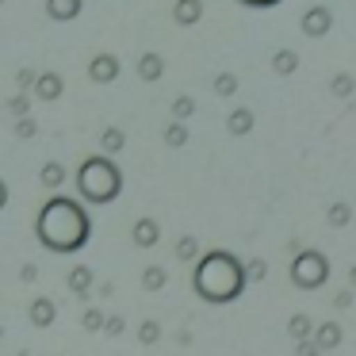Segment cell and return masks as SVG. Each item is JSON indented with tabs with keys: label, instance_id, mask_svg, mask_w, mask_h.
<instances>
[{
	"label": "cell",
	"instance_id": "ac0fdd59",
	"mask_svg": "<svg viewBox=\"0 0 356 356\" xmlns=\"http://www.w3.org/2000/svg\"><path fill=\"white\" fill-rule=\"evenodd\" d=\"M142 287H146V291H161V287H165V268H161V264L146 268V276H142Z\"/></svg>",
	"mask_w": 356,
	"mask_h": 356
},
{
	"label": "cell",
	"instance_id": "5bb4252c",
	"mask_svg": "<svg viewBox=\"0 0 356 356\" xmlns=\"http://www.w3.org/2000/svg\"><path fill=\"white\" fill-rule=\"evenodd\" d=\"M134 245H157V222L154 218H138V222H134Z\"/></svg>",
	"mask_w": 356,
	"mask_h": 356
},
{
	"label": "cell",
	"instance_id": "9c48e42d",
	"mask_svg": "<svg viewBox=\"0 0 356 356\" xmlns=\"http://www.w3.org/2000/svg\"><path fill=\"white\" fill-rule=\"evenodd\" d=\"M27 314H31V325H39V330H47L50 322H54V299H47V295H39V299L31 302V310H27Z\"/></svg>",
	"mask_w": 356,
	"mask_h": 356
},
{
	"label": "cell",
	"instance_id": "d590c367",
	"mask_svg": "<svg viewBox=\"0 0 356 356\" xmlns=\"http://www.w3.org/2000/svg\"><path fill=\"white\" fill-rule=\"evenodd\" d=\"M348 280H353V284H356V264H353V272H348Z\"/></svg>",
	"mask_w": 356,
	"mask_h": 356
},
{
	"label": "cell",
	"instance_id": "f546056e",
	"mask_svg": "<svg viewBox=\"0 0 356 356\" xmlns=\"http://www.w3.org/2000/svg\"><path fill=\"white\" fill-rule=\"evenodd\" d=\"M241 4H249V8H272V4H280V0H241Z\"/></svg>",
	"mask_w": 356,
	"mask_h": 356
},
{
	"label": "cell",
	"instance_id": "3957f363",
	"mask_svg": "<svg viewBox=\"0 0 356 356\" xmlns=\"http://www.w3.org/2000/svg\"><path fill=\"white\" fill-rule=\"evenodd\" d=\"M77 188L88 203H111L119 192H123V172H119L115 161H108L104 154L88 157L77 172Z\"/></svg>",
	"mask_w": 356,
	"mask_h": 356
},
{
	"label": "cell",
	"instance_id": "4316f807",
	"mask_svg": "<svg viewBox=\"0 0 356 356\" xmlns=\"http://www.w3.org/2000/svg\"><path fill=\"white\" fill-rule=\"evenodd\" d=\"M333 92H337V96H348V92H353V77H345V73H341V77L333 81Z\"/></svg>",
	"mask_w": 356,
	"mask_h": 356
},
{
	"label": "cell",
	"instance_id": "8992f818",
	"mask_svg": "<svg viewBox=\"0 0 356 356\" xmlns=\"http://www.w3.org/2000/svg\"><path fill=\"white\" fill-rule=\"evenodd\" d=\"M119 77V58L115 54H96L92 62H88V81H96V85H108V81Z\"/></svg>",
	"mask_w": 356,
	"mask_h": 356
},
{
	"label": "cell",
	"instance_id": "6da1fadb",
	"mask_svg": "<svg viewBox=\"0 0 356 356\" xmlns=\"http://www.w3.org/2000/svg\"><path fill=\"white\" fill-rule=\"evenodd\" d=\"M35 230H39L42 245L54 249V253H77V249L92 238V222H88L85 207H81L77 200H65V195L50 200L47 207L39 211V226H35Z\"/></svg>",
	"mask_w": 356,
	"mask_h": 356
},
{
	"label": "cell",
	"instance_id": "4dcf8cb0",
	"mask_svg": "<svg viewBox=\"0 0 356 356\" xmlns=\"http://www.w3.org/2000/svg\"><path fill=\"white\" fill-rule=\"evenodd\" d=\"M31 134H35V123H31V119H24V123H19V138H31Z\"/></svg>",
	"mask_w": 356,
	"mask_h": 356
},
{
	"label": "cell",
	"instance_id": "cb8c5ba5",
	"mask_svg": "<svg viewBox=\"0 0 356 356\" xmlns=\"http://www.w3.org/2000/svg\"><path fill=\"white\" fill-rule=\"evenodd\" d=\"M165 142H169V146H184V142H188V131H184L180 123H172L169 131H165Z\"/></svg>",
	"mask_w": 356,
	"mask_h": 356
},
{
	"label": "cell",
	"instance_id": "7a4b0ae2",
	"mask_svg": "<svg viewBox=\"0 0 356 356\" xmlns=\"http://www.w3.org/2000/svg\"><path fill=\"white\" fill-rule=\"evenodd\" d=\"M195 295H200L203 302H230L241 295V287H245V268H241V261L234 253H226V249H215V253H207L200 264H195Z\"/></svg>",
	"mask_w": 356,
	"mask_h": 356
},
{
	"label": "cell",
	"instance_id": "e575fe53",
	"mask_svg": "<svg viewBox=\"0 0 356 356\" xmlns=\"http://www.w3.org/2000/svg\"><path fill=\"white\" fill-rule=\"evenodd\" d=\"M12 111H16V115H27V100H12Z\"/></svg>",
	"mask_w": 356,
	"mask_h": 356
},
{
	"label": "cell",
	"instance_id": "44dd1931",
	"mask_svg": "<svg viewBox=\"0 0 356 356\" xmlns=\"http://www.w3.org/2000/svg\"><path fill=\"white\" fill-rule=\"evenodd\" d=\"M215 92L218 96H234L238 92V77H234V73H222V77L215 81Z\"/></svg>",
	"mask_w": 356,
	"mask_h": 356
},
{
	"label": "cell",
	"instance_id": "d6986e66",
	"mask_svg": "<svg viewBox=\"0 0 356 356\" xmlns=\"http://www.w3.org/2000/svg\"><path fill=\"white\" fill-rule=\"evenodd\" d=\"M287 330H291V337H295V341H307V337H310V318H307V314H291Z\"/></svg>",
	"mask_w": 356,
	"mask_h": 356
},
{
	"label": "cell",
	"instance_id": "8fae6325",
	"mask_svg": "<svg viewBox=\"0 0 356 356\" xmlns=\"http://www.w3.org/2000/svg\"><path fill=\"white\" fill-rule=\"evenodd\" d=\"M295 70H299V50H276L272 54V73L276 77H291Z\"/></svg>",
	"mask_w": 356,
	"mask_h": 356
},
{
	"label": "cell",
	"instance_id": "1f68e13d",
	"mask_svg": "<svg viewBox=\"0 0 356 356\" xmlns=\"http://www.w3.org/2000/svg\"><path fill=\"white\" fill-rule=\"evenodd\" d=\"M249 264H253V268H249V280H261L264 276V264L261 261H249Z\"/></svg>",
	"mask_w": 356,
	"mask_h": 356
},
{
	"label": "cell",
	"instance_id": "484cf974",
	"mask_svg": "<svg viewBox=\"0 0 356 356\" xmlns=\"http://www.w3.org/2000/svg\"><path fill=\"white\" fill-rule=\"evenodd\" d=\"M177 257H180V261H192V257H195V238H180Z\"/></svg>",
	"mask_w": 356,
	"mask_h": 356
},
{
	"label": "cell",
	"instance_id": "ba28073f",
	"mask_svg": "<svg viewBox=\"0 0 356 356\" xmlns=\"http://www.w3.org/2000/svg\"><path fill=\"white\" fill-rule=\"evenodd\" d=\"M81 4H85V0H47V12L58 24H70V19L81 16Z\"/></svg>",
	"mask_w": 356,
	"mask_h": 356
},
{
	"label": "cell",
	"instance_id": "5b68a950",
	"mask_svg": "<svg viewBox=\"0 0 356 356\" xmlns=\"http://www.w3.org/2000/svg\"><path fill=\"white\" fill-rule=\"evenodd\" d=\"M302 35L307 39H322V35H330V27H333V12L325 8V4H314V8L302 16Z\"/></svg>",
	"mask_w": 356,
	"mask_h": 356
},
{
	"label": "cell",
	"instance_id": "83f0119b",
	"mask_svg": "<svg viewBox=\"0 0 356 356\" xmlns=\"http://www.w3.org/2000/svg\"><path fill=\"white\" fill-rule=\"evenodd\" d=\"M100 310H85V330H100Z\"/></svg>",
	"mask_w": 356,
	"mask_h": 356
},
{
	"label": "cell",
	"instance_id": "30bf717a",
	"mask_svg": "<svg viewBox=\"0 0 356 356\" xmlns=\"http://www.w3.org/2000/svg\"><path fill=\"white\" fill-rule=\"evenodd\" d=\"M161 73H165V62H161V54H154V50H146V54L138 58V77L142 81H161Z\"/></svg>",
	"mask_w": 356,
	"mask_h": 356
},
{
	"label": "cell",
	"instance_id": "f1b7e54d",
	"mask_svg": "<svg viewBox=\"0 0 356 356\" xmlns=\"http://www.w3.org/2000/svg\"><path fill=\"white\" fill-rule=\"evenodd\" d=\"M322 348L314 345V341H299V356H318Z\"/></svg>",
	"mask_w": 356,
	"mask_h": 356
},
{
	"label": "cell",
	"instance_id": "4fadbf2b",
	"mask_svg": "<svg viewBox=\"0 0 356 356\" xmlns=\"http://www.w3.org/2000/svg\"><path fill=\"white\" fill-rule=\"evenodd\" d=\"M62 77H58V73H42L39 77V85H35V92L42 96V100H58V96H62Z\"/></svg>",
	"mask_w": 356,
	"mask_h": 356
},
{
	"label": "cell",
	"instance_id": "277c9868",
	"mask_svg": "<svg viewBox=\"0 0 356 356\" xmlns=\"http://www.w3.org/2000/svg\"><path fill=\"white\" fill-rule=\"evenodd\" d=\"M325 276H330V261H325L318 249H302L299 257L291 261V284L307 287V291H314V287L325 284Z\"/></svg>",
	"mask_w": 356,
	"mask_h": 356
},
{
	"label": "cell",
	"instance_id": "52a82bcc",
	"mask_svg": "<svg viewBox=\"0 0 356 356\" xmlns=\"http://www.w3.org/2000/svg\"><path fill=\"white\" fill-rule=\"evenodd\" d=\"M172 19H177L180 27H192L203 19V0H177L172 4Z\"/></svg>",
	"mask_w": 356,
	"mask_h": 356
},
{
	"label": "cell",
	"instance_id": "ffe728a7",
	"mask_svg": "<svg viewBox=\"0 0 356 356\" xmlns=\"http://www.w3.org/2000/svg\"><path fill=\"white\" fill-rule=\"evenodd\" d=\"M62 180H65V169H62V165H58V161H50L47 169H42V184L58 188V184H62Z\"/></svg>",
	"mask_w": 356,
	"mask_h": 356
},
{
	"label": "cell",
	"instance_id": "836d02e7",
	"mask_svg": "<svg viewBox=\"0 0 356 356\" xmlns=\"http://www.w3.org/2000/svg\"><path fill=\"white\" fill-rule=\"evenodd\" d=\"M108 333H123V318H111V322H108Z\"/></svg>",
	"mask_w": 356,
	"mask_h": 356
},
{
	"label": "cell",
	"instance_id": "e0dca14e",
	"mask_svg": "<svg viewBox=\"0 0 356 356\" xmlns=\"http://www.w3.org/2000/svg\"><path fill=\"white\" fill-rule=\"evenodd\" d=\"M123 131H119V127H108V131L100 134V146H104V154H119V149H123Z\"/></svg>",
	"mask_w": 356,
	"mask_h": 356
},
{
	"label": "cell",
	"instance_id": "7c38bea8",
	"mask_svg": "<svg viewBox=\"0 0 356 356\" xmlns=\"http://www.w3.org/2000/svg\"><path fill=\"white\" fill-rule=\"evenodd\" d=\"M226 131L238 134V138H241V134H249V131H253V111H249V108L230 111V119H226Z\"/></svg>",
	"mask_w": 356,
	"mask_h": 356
},
{
	"label": "cell",
	"instance_id": "2e32d148",
	"mask_svg": "<svg viewBox=\"0 0 356 356\" xmlns=\"http://www.w3.org/2000/svg\"><path fill=\"white\" fill-rule=\"evenodd\" d=\"M88 287H92V272H88L85 264H77V268L70 272V291L73 295H85Z\"/></svg>",
	"mask_w": 356,
	"mask_h": 356
},
{
	"label": "cell",
	"instance_id": "9a60e30c",
	"mask_svg": "<svg viewBox=\"0 0 356 356\" xmlns=\"http://www.w3.org/2000/svg\"><path fill=\"white\" fill-rule=\"evenodd\" d=\"M314 345H318V348H337V345H341V325L325 322L322 330L314 333Z\"/></svg>",
	"mask_w": 356,
	"mask_h": 356
},
{
	"label": "cell",
	"instance_id": "d6a6232c",
	"mask_svg": "<svg viewBox=\"0 0 356 356\" xmlns=\"http://www.w3.org/2000/svg\"><path fill=\"white\" fill-rule=\"evenodd\" d=\"M19 85H39V81H35L31 70H24V73H19Z\"/></svg>",
	"mask_w": 356,
	"mask_h": 356
},
{
	"label": "cell",
	"instance_id": "d4e9b609",
	"mask_svg": "<svg viewBox=\"0 0 356 356\" xmlns=\"http://www.w3.org/2000/svg\"><path fill=\"white\" fill-rule=\"evenodd\" d=\"M157 337H161V330H157V322H146V325L138 330V341H142V345H154Z\"/></svg>",
	"mask_w": 356,
	"mask_h": 356
},
{
	"label": "cell",
	"instance_id": "7402d4cb",
	"mask_svg": "<svg viewBox=\"0 0 356 356\" xmlns=\"http://www.w3.org/2000/svg\"><path fill=\"white\" fill-rule=\"evenodd\" d=\"M192 111H195V100H192V96H180V100H172V115H177V119H188Z\"/></svg>",
	"mask_w": 356,
	"mask_h": 356
},
{
	"label": "cell",
	"instance_id": "603a6c76",
	"mask_svg": "<svg viewBox=\"0 0 356 356\" xmlns=\"http://www.w3.org/2000/svg\"><path fill=\"white\" fill-rule=\"evenodd\" d=\"M348 215H353V211H348V203H330V222L333 226H345Z\"/></svg>",
	"mask_w": 356,
	"mask_h": 356
}]
</instances>
